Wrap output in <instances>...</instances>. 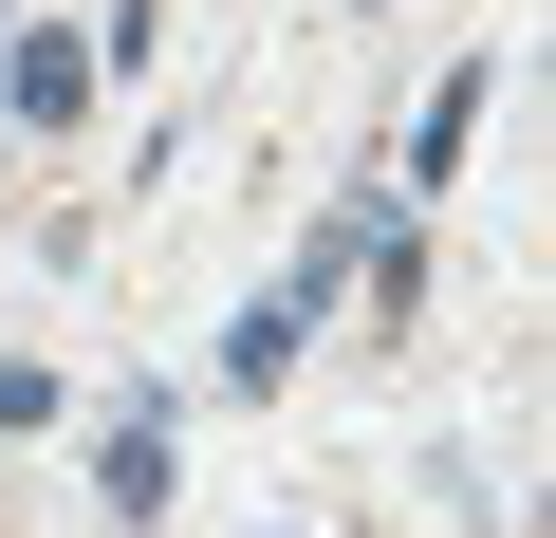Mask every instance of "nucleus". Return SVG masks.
Listing matches in <instances>:
<instances>
[{
    "instance_id": "nucleus-1",
    "label": "nucleus",
    "mask_w": 556,
    "mask_h": 538,
    "mask_svg": "<svg viewBox=\"0 0 556 538\" xmlns=\"http://www.w3.org/2000/svg\"><path fill=\"white\" fill-rule=\"evenodd\" d=\"M112 501H130V520L167 501V409H130V427H112Z\"/></svg>"
},
{
    "instance_id": "nucleus-2",
    "label": "nucleus",
    "mask_w": 556,
    "mask_h": 538,
    "mask_svg": "<svg viewBox=\"0 0 556 538\" xmlns=\"http://www.w3.org/2000/svg\"><path fill=\"white\" fill-rule=\"evenodd\" d=\"M38 409H56V372H38V353H0V446H20Z\"/></svg>"
}]
</instances>
